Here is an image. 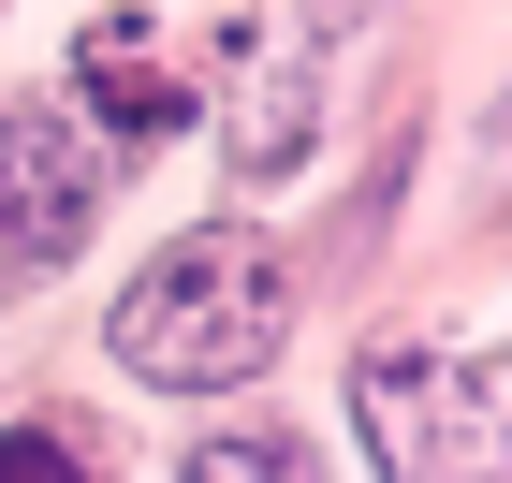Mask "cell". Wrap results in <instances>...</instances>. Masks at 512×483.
Wrapping results in <instances>:
<instances>
[{"label":"cell","mask_w":512,"mask_h":483,"mask_svg":"<svg viewBox=\"0 0 512 483\" xmlns=\"http://www.w3.org/2000/svg\"><path fill=\"white\" fill-rule=\"evenodd\" d=\"M176 483H322V469H308V440H249L235 425V440H205Z\"/></svg>","instance_id":"cell-6"},{"label":"cell","mask_w":512,"mask_h":483,"mask_svg":"<svg viewBox=\"0 0 512 483\" xmlns=\"http://www.w3.org/2000/svg\"><path fill=\"white\" fill-rule=\"evenodd\" d=\"M352 410L395 483H498V366L483 352H366Z\"/></svg>","instance_id":"cell-2"},{"label":"cell","mask_w":512,"mask_h":483,"mask_svg":"<svg viewBox=\"0 0 512 483\" xmlns=\"http://www.w3.org/2000/svg\"><path fill=\"white\" fill-rule=\"evenodd\" d=\"M88 235V161L44 118H0V264H59Z\"/></svg>","instance_id":"cell-3"},{"label":"cell","mask_w":512,"mask_h":483,"mask_svg":"<svg viewBox=\"0 0 512 483\" xmlns=\"http://www.w3.org/2000/svg\"><path fill=\"white\" fill-rule=\"evenodd\" d=\"M103 337H118V366L161 381V396H235V381L278 366V337H293V264L264 235H235V220H205V235H176L118 293Z\"/></svg>","instance_id":"cell-1"},{"label":"cell","mask_w":512,"mask_h":483,"mask_svg":"<svg viewBox=\"0 0 512 483\" xmlns=\"http://www.w3.org/2000/svg\"><path fill=\"white\" fill-rule=\"evenodd\" d=\"M74 88H88V118H103V132H176V118H191V74L161 59L147 15H103V30L74 44Z\"/></svg>","instance_id":"cell-4"},{"label":"cell","mask_w":512,"mask_h":483,"mask_svg":"<svg viewBox=\"0 0 512 483\" xmlns=\"http://www.w3.org/2000/svg\"><path fill=\"white\" fill-rule=\"evenodd\" d=\"M0 483H103V440L74 410H30V425H0Z\"/></svg>","instance_id":"cell-5"}]
</instances>
